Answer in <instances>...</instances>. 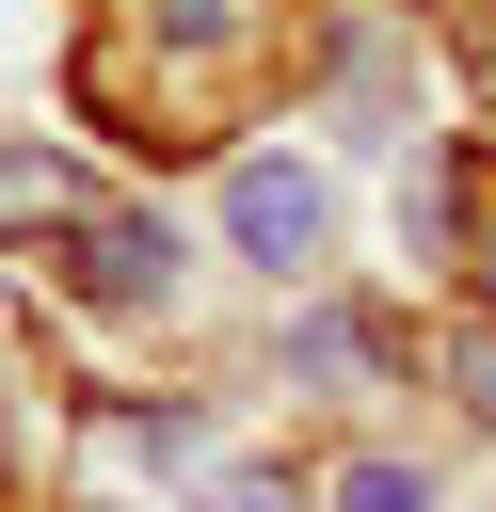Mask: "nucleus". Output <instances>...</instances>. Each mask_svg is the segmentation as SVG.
<instances>
[{"label": "nucleus", "mask_w": 496, "mask_h": 512, "mask_svg": "<svg viewBox=\"0 0 496 512\" xmlns=\"http://www.w3.org/2000/svg\"><path fill=\"white\" fill-rule=\"evenodd\" d=\"M320 32L304 0H80V128H112L128 160H240V128L272 96H304Z\"/></svg>", "instance_id": "nucleus-1"}, {"label": "nucleus", "mask_w": 496, "mask_h": 512, "mask_svg": "<svg viewBox=\"0 0 496 512\" xmlns=\"http://www.w3.org/2000/svg\"><path fill=\"white\" fill-rule=\"evenodd\" d=\"M208 224H224V256H240V272L320 288V272H336L352 192H336V160H304V144H240V160H208Z\"/></svg>", "instance_id": "nucleus-2"}, {"label": "nucleus", "mask_w": 496, "mask_h": 512, "mask_svg": "<svg viewBox=\"0 0 496 512\" xmlns=\"http://www.w3.org/2000/svg\"><path fill=\"white\" fill-rule=\"evenodd\" d=\"M80 320H176V272H192V240H176V208L160 192H96L48 256H32Z\"/></svg>", "instance_id": "nucleus-3"}, {"label": "nucleus", "mask_w": 496, "mask_h": 512, "mask_svg": "<svg viewBox=\"0 0 496 512\" xmlns=\"http://www.w3.org/2000/svg\"><path fill=\"white\" fill-rule=\"evenodd\" d=\"M272 368H288L304 400H352V384L384 368V320H368V304H336V288H304V304H288V352H272Z\"/></svg>", "instance_id": "nucleus-4"}, {"label": "nucleus", "mask_w": 496, "mask_h": 512, "mask_svg": "<svg viewBox=\"0 0 496 512\" xmlns=\"http://www.w3.org/2000/svg\"><path fill=\"white\" fill-rule=\"evenodd\" d=\"M80 208H96V176H80L64 144H0V256H16V272H32Z\"/></svg>", "instance_id": "nucleus-5"}, {"label": "nucleus", "mask_w": 496, "mask_h": 512, "mask_svg": "<svg viewBox=\"0 0 496 512\" xmlns=\"http://www.w3.org/2000/svg\"><path fill=\"white\" fill-rule=\"evenodd\" d=\"M320 512H432V464H400V448H336V464H320Z\"/></svg>", "instance_id": "nucleus-6"}, {"label": "nucleus", "mask_w": 496, "mask_h": 512, "mask_svg": "<svg viewBox=\"0 0 496 512\" xmlns=\"http://www.w3.org/2000/svg\"><path fill=\"white\" fill-rule=\"evenodd\" d=\"M432 368H448V400H464V416L496 432V304H464V320L432 336Z\"/></svg>", "instance_id": "nucleus-7"}, {"label": "nucleus", "mask_w": 496, "mask_h": 512, "mask_svg": "<svg viewBox=\"0 0 496 512\" xmlns=\"http://www.w3.org/2000/svg\"><path fill=\"white\" fill-rule=\"evenodd\" d=\"M208 512H320V480H272V464H240V480H208Z\"/></svg>", "instance_id": "nucleus-8"}, {"label": "nucleus", "mask_w": 496, "mask_h": 512, "mask_svg": "<svg viewBox=\"0 0 496 512\" xmlns=\"http://www.w3.org/2000/svg\"><path fill=\"white\" fill-rule=\"evenodd\" d=\"M464 272H480V304H496V160H480V192H464Z\"/></svg>", "instance_id": "nucleus-9"}, {"label": "nucleus", "mask_w": 496, "mask_h": 512, "mask_svg": "<svg viewBox=\"0 0 496 512\" xmlns=\"http://www.w3.org/2000/svg\"><path fill=\"white\" fill-rule=\"evenodd\" d=\"M464 64H496V0H480V16H464Z\"/></svg>", "instance_id": "nucleus-10"}, {"label": "nucleus", "mask_w": 496, "mask_h": 512, "mask_svg": "<svg viewBox=\"0 0 496 512\" xmlns=\"http://www.w3.org/2000/svg\"><path fill=\"white\" fill-rule=\"evenodd\" d=\"M0 496H16V448H0Z\"/></svg>", "instance_id": "nucleus-11"}]
</instances>
